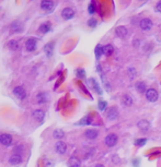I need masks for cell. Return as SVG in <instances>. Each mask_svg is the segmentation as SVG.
I'll return each mask as SVG.
<instances>
[{"mask_svg":"<svg viewBox=\"0 0 161 167\" xmlns=\"http://www.w3.org/2000/svg\"><path fill=\"white\" fill-rule=\"evenodd\" d=\"M146 142H147L146 139H139V140H136L135 144H136L137 146H142V145H145V144H146Z\"/></svg>","mask_w":161,"mask_h":167,"instance_id":"cell-30","label":"cell"},{"mask_svg":"<svg viewBox=\"0 0 161 167\" xmlns=\"http://www.w3.org/2000/svg\"><path fill=\"white\" fill-rule=\"evenodd\" d=\"M91 81H92V82H93V84H94V85H93V88H95V91H96V92H98V93H99V94H101V93H102V92H101V90H100V88H98V83H96V82H95V81H94V80H91Z\"/></svg>","mask_w":161,"mask_h":167,"instance_id":"cell-33","label":"cell"},{"mask_svg":"<svg viewBox=\"0 0 161 167\" xmlns=\"http://www.w3.org/2000/svg\"><path fill=\"white\" fill-rule=\"evenodd\" d=\"M140 1H144V0H140Z\"/></svg>","mask_w":161,"mask_h":167,"instance_id":"cell-37","label":"cell"},{"mask_svg":"<svg viewBox=\"0 0 161 167\" xmlns=\"http://www.w3.org/2000/svg\"><path fill=\"white\" fill-rule=\"evenodd\" d=\"M118 116V112H117V109L116 107H111L108 112V119L110 120H115Z\"/></svg>","mask_w":161,"mask_h":167,"instance_id":"cell-13","label":"cell"},{"mask_svg":"<svg viewBox=\"0 0 161 167\" xmlns=\"http://www.w3.org/2000/svg\"><path fill=\"white\" fill-rule=\"evenodd\" d=\"M32 116H33V118L35 120H37V121H42V120L44 119V116H45V112H43V110H35V112L32 114Z\"/></svg>","mask_w":161,"mask_h":167,"instance_id":"cell-16","label":"cell"},{"mask_svg":"<svg viewBox=\"0 0 161 167\" xmlns=\"http://www.w3.org/2000/svg\"><path fill=\"white\" fill-rule=\"evenodd\" d=\"M54 7H55V3H54L53 0H42L41 2V8L46 12H51L53 11Z\"/></svg>","mask_w":161,"mask_h":167,"instance_id":"cell-2","label":"cell"},{"mask_svg":"<svg viewBox=\"0 0 161 167\" xmlns=\"http://www.w3.org/2000/svg\"><path fill=\"white\" fill-rule=\"evenodd\" d=\"M53 136H54V138H55V139L60 140V139H63L64 136H65V133H64V131L61 129H56L55 131H54Z\"/></svg>","mask_w":161,"mask_h":167,"instance_id":"cell-22","label":"cell"},{"mask_svg":"<svg viewBox=\"0 0 161 167\" xmlns=\"http://www.w3.org/2000/svg\"><path fill=\"white\" fill-rule=\"evenodd\" d=\"M51 29H52V25L49 22H45V23H43L41 26H40V31H41L42 33H48V32L51 31Z\"/></svg>","mask_w":161,"mask_h":167,"instance_id":"cell-20","label":"cell"},{"mask_svg":"<svg viewBox=\"0 0 161 167\" xmlns=\"http://www.w3.org/2000/svg\"><path fill=\"white\" fill-rule=\"evenodd\" d=\"M127 33H128V31L125 26H117L115 29V34L121 38L126 37V36H127Z\"/></svg>","mask_w":161,"mask_h":167,"instance_id":"cell-11","label":"cell"},{"mask_svg":"<svg viewBox=\"0 0 161 167\" xmlns=\"http://www.w3.org/2000/svg\"><path fill=\"white\" fill-rule=\"evenodd\" d=\"M61 17H63L64 20H70L75 17V11L71 8H65L61 11Z\"/></svg>","mask_w":161,"mask_h":167,"instance_id":"cell-7","label":"cell"},{"mask_svg":"<svg viewBox=\"0 0 161 167\" xmlns=\"http://www.w3.org/2000/svg\"><path fill=\"white\" fill-rule=\"evenodd\" d=\"M156 11H157V12H160V13H161V0H159L158 2H157V5H156Z\"/></svg>","mask_w":161,"mask_h":167,"instance_id":"cell-34","label":"cell"},{"mask_svg":"<svg viewBox=\"0 0 161 167\" xmlns=\"http://www.w3.org/2000/svg\"><path fill=\"white\" fill-rule=\"evenodd\" d=\"M114 47H113V45H111V44H108V45H105L103 47V54L105 56H111V55H113V53H114Z\"/></svg>","mask_w":161,"mask_h":167,"instance_id":"cell-18","label":"cell"},{"mask_svg":"<svg viewBox=\"0 0 161 167\" xmlns=\"http://www.w3.org/2000/svg\"><path fill=\"white\" fill-rule=\"evenodd\" d=\"M102 54H103V46L98 45L95 47V57H96V59H100V57L102 56Z\"/></svg>","mask_w":161,"mask_h":167,"instance_id":"cell-23","label":"cell"},{"mask_svg":"<svg viewBox=\"0 0 161 167\" xmlns=\"http://www.w3.org/2000/svg\"><path fill=\"white\" fill-rule=\"evenodd\" d=\"M105 144L108 148H113L116 143H117V136L114 133H110L105 136V140H104Z\"/></svg>","mask_w":161,"mask_h":167,"instance_id":"cell-1","label":"cell"},{"mask_svg":"<svg viewBox=\"0 0 161 167\" xmlns=\"http://www.w3.org/2000/svg\"><path fill=\"white\" fill-rule=\"evenodd\" d=\"M9 162H10V164H12V165H18V164H20V163L22 162L21 155H20V154H13V155H12L11 157H10Z\"/></svg>","mask_w":161,"mask_h":167,"instance_id":"cell-17","label":"cell"},{"mask_svg":"<svg viewBox=\"0 0 161 167\" xmlns=\"http://www.w3.org/2000/svg\"><path fill=\"white\" fill-rule=\"evenodd\" d=\"M94 167H104V166H103L102 164H98V165H95Z\"/></svg>","mask_w":161,"mask_h":167,"instance_id":"cell-36","label":"cell"},{"mask_svg":"<svg viewBox=\"0 0 161 167\" xmlns=\"http://www.w3.org/2000/svg\"><path fill=\"white\" fill-rule=\"evenodd\" d=\"M96 8H95V2L92 1L91 3L89 5V8H88V11H89L90 14H94V12H95Z\"/></svg>","mask_w":161,"mask_h":167,"instance_id":"cell-26","label":"cell"},{"mask_svg":"<svg viewBox=\"0 0 161 167\" xmlns=\"http://www.w3.org/2000/svg\"><path fill=\"white\" fill-rule=\"evenodd\" d=\"M0 143L5 146H10L12 143V136L8 133L0 134Z\"/></svg>","mask_w":161,"mask_h":167,"instance_id":"cell-5","label":"cell"},{"mask_svg":"<svg viewBox=\"0 0 161 167\" xmlns=\"http://www.w3.org/2000/svg\"><path fill=\"white\" fill-rule=\"evenodd\" d=\"M36 44H37V39L36 38H29L25 42V48L28 51H33L36 48Z\"/></svg>","mask_w":161,"mask_h":167,"instance_id":"cell-8","label":"cell"},{"mask_svg":"<svg viewBox=\"0 0 161 167\" xmlns=\"http://www.w3.org/2000/svg\"><path fill=\"white\" fill-rule=\"evenodd\" d=\"M138 128H139L142 131H148L149 130V128H150V124H149V121H147V120H140L139 122H138Z\"/></svg>","mask_w":161,"mask_h":167,"instance_id":"cell-15","label":"cell"},{"mask_svg":"<svg viewBox=\"0 0 161 167\" xmlns=\"http://www.w3.org/2000/svg\"><path fill=\"white\" fill-rule=\"evenodd\" d=\"M55 149L58 154H65L66 151H67V144L65 142H63V141H58L55 145Z\"/></svg>","mask_w":161,"mask_h":167,"instance_id":"cell-9","label":"cell"},{"mask_svg":"<svg viewBox=\"0 0 161 167\" xmlns=\"http://www.w3.org/2000/svg\"><path fill=\"white\" fill-rule=\"evenodd\" d=\"M133 163H135V166H138V163H139V160H135V162H133Z\"/></svg>","mask_w":161,"mask_h":167,"instance_id":"cell-35","label":"cell"},{"mask_svg":"<svg viewBox=\"0 0 161 167\" xmlns=\"http://www.w3.org/2000/svg\"><path fill=\"white\" fill-rule=\"evenodd\" d=\"M84 136H86V138L90 139V140H94V139L98 138L99 131L96 129H88L84 132Z\"/></svg>","mask_w":161,"mask_h":167,"instance_id":"cell-10","label":"cell"},{"mask_svg":"<svg viewBox=\"0 0 161 167\" xmlns=\"http://www.w3.org/2000/svg\"><path fill=\"white\" fill-rule=\"evenodd\" d=\"M96 24H98V22H96L95 19H90L89 21H88V25H89L90 27H95Z\"/></svg>","mask_w":161,"mask_h":167,"instance_id":"cell-32","label":"cell"},{"mask_svg":"<svg viewBox=\"0 0 161 167\" xmlns=\"http://www.w3.org/2000/svg\"><path fill=\"white\" fill-rule=\"evenodd\" d=\"M44 51H45L46 56L47 58H51L53 56V53H54V44L53 43H48L44 46Z\"/></svg>","mask_w":161,"mask_h":167,"instance_id":"cell-12","label":"cell"},{"mask_svg":"<svg viewBox=\"0 0 161 167\" xmlns=\"http://www.w3.org/2000/svg\"><path fill=\"white\" fill-rule=\"evenodd\" d=\"M105 108H106V102H104V100H100V102H99V109L101 110V112H103Z\"/></svg>","mask_w":161,"mask_h":167,"instance_id":"cell-31","label":"cell"},{"mask_svg":"<svg viewBox=\"0 0 161 167\" xmlns=\"http://www.w3.org/2000/svg\"><path fill=\"white\" fill-rule=\"evenodd\" d=\"M91 124V117H89V116L82 118L81 121L78 122V124Z\"/></svg>","mask_w":161,"mask_h":167,"instance_id":"cell-27","label":"cell"},{"mask_svg":"<svg viewBox=\"0 0 161 167\" xmlns=\"http://www.w3.org/2000/svg\"><path fill=\"white\" fill-rule=\"evenodd\" d=\"M146 98L149 102H156L157 100H158V92L155 90V88H148L146 91Z\"/></svg>","mask_w":161,"mask_h":167,"instance_id":"cell-4","label":"cell"},{"mask_svg":"<svg viewBox=\"0 0 161 167\" xmlns=\"http://www.w3.org/2000/svg\"><path fill=\"white\" fill-rule=\"evenodd\" d=\"M123 104L126 106H132L133 104V98L129 95H125L123 97Z\"/></svg>","mask_w":161,"mask_h":167,"instance_id":"cell-24","label":"cell"},{"mask_svg":"<svg viewBox=\"0 0 161 167\" xmlns=\"http://www.w3.org/2000/svg\"><path fill=\"white\" fill-rule=\"evenodd\" d=\"M13 94H15V97H18L19 100H24V98L27 97V92H25V90H24L22 86H17V88H15Z\"/></svg>","mask_w":161,"mask_h":167,"instance_id":"cell-6","label":"cell"},{"mask_svg":"<svg viewBox=\"0 0 161 167\" xmlns=\"http://www.w3.org/2000/svg\"><path fill=\"white\" fill-rule=\"evenodd\" d=\"M9 47L13 50L18 49V42L17 41H10L9 42Z\"/></svg>","mask_w":161,"mask_h":167,"instance_id":"cell-29","label":"cell"},{"mask_svg":"<svg viewBox=\"0 0 161 167\" xmlns=\"http://www.w3.org/2000/svg\"><path fill=\"white\" fill-rule=\"evenodd\" d=\"M11 31L13 33H18V32H21L22 31V27H21V24L19 22H13L11 24Z\"/></svg>","mask_w":161,"mask_h":167,"instance_id":"cell-21","label":"cell"},{"mask_svg":"<svg viewBox=\"0 0 161 167\" xmlns=\"http://www.w3.org/2000/svg\"><path fill=\"white\" fill-rule=\"evenodd\" d=\"M46 94L45 93H40L39 95H37V102H39V104H44V103L46 102Z\"/></svg>","mask_w":161,"mask_h":167,"instance_id":"cell-25","label":"cell"},{"mask_svg":"<svg viewBox=\"0 0 161 167\" xmlns=\"http://www.w3.org/2000/svg\"><path fill=\"white\" fill-rule=\"evenodd\" d=\"M139 26L142 31H150L152 27V21L150 19H148V18H145V19L140 20Z\"/></svg>","mask_w":161,"mask_h":167,"instance_id":"cell-3","label":"cell"},{"mask_svg":"<svg viewBox=\"0 0 161 167\" xmlns=\"http://www.w3.org/2000/svg\"><path fill=\"white\" fill-rule=\"evenodd\" d=\"M135 88H136V90H137L139 93H145V92L147 91L146 90V84H145V82H142V81H139V82H137L136 83V85H135Z\"/></svg>","mask_w":161,"mask_h":167,"instance_id":"cell-19","label":"cell"},{"mask_svg":"<svg viewBox=\"0 0 161 167\" xmlns=\"http://www.w3.org/2000/svg\"><path fill=\"white\" fill-rule=\"evenodd\" d=\"M68 165H69V167H80L81 162H80V160L77 156H71V157L69 158Z\"/></svg>","mask_w":161,"mask_h":167,"instance_id":"cell-14","label":"cell"},{"mask_svg":"<svg viewBox=\"0 0 161 167\" xmlns=\"http://www.w3.org/2000/svg\"><path fill=\"white\" fill-rule=\"evenodd\" d=\"M76 74H77L78 78H81V79L86 76V72H84L83 69H77L76 70Z\"/></svg>","mask_w":161,"mask_h":167,"instance_id":"cell-28","label":"cell"}]
</instances>
